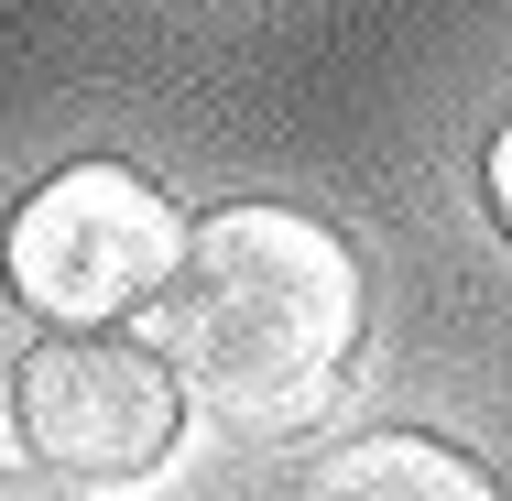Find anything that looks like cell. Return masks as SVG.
Wrapping results in <instances>:
<instances>
[{
	"label": "cell",
	"mask_w": 512,
	"mask_h": 501,
	"mask_svg": "<svg viewBox=\"0 0 512 501\" xmlns=\"http://www.w3.org/2000/svg\"><path fill=\"white\" fill-rule=\"evenodd\" d=\"M0 501H99V491H88V480H66V469H44V458H33V469H0Z\"/></svg>",
	"instance_id": "5b68a950"
},
{
	"label": "cell",
	"mask_w": 512,
	"mask_h": 501,
	"mask_svg": "<svg viewBox=\"0 0 512 501\" xmlns=\"http://www.w3.org/2000/svg\"><path fill=\"white\" fill-rule=\"evenodd\" d=\"M295 501H512L469 447L425 436V425H382V436H349L306 469Z\"/></svg>",
	"instance_id": "277c9868"
},
{
	"label": "cell",
	"mask_w": 512,
	"mask_h": 501,
	"mask_svg": "<svg viewBox=\"0 0 512 501\" xmlns=\"http://www.w3.org/2000/svg\"><path fill=\"white\" fill-rule=\"evenodd\" d=\"M11 425L44 469L66 480H153L175 458L186 393L164 371L153 338H109V327H55L44 349H22L11 371Z\"/></svg>",
	"instance_id": "3957f363"
},
{
	"label": "cell",
	"mask_w": 512,
	"mask_h": 501,
	"mask_svg": "<svg viewBox=\"0 0 512 501\" xmlns=\"http://www.w3.org/2000/svg\"><path fill=\"white\" fill-rule=\"evenodd\" d=\"M360 327H371L360 251L273 197L207 207L153 295V349L175 393L240 436H306L360 360Z\"/></svg>",
	"instance_id": "6da1fadb"
},
{
	"label": "cell",
	"mask_w": 512,
	"mask_h": 501,
	"mask_svg": "<svg viewBox=\"0 0 512 501\" xmlns=\"http://www.w3.org/2000/svg\"><path fill=\"white\" fill-rule=\"evenodd\" d=\"M175 251H186V218L164 207L153 175H131V164H66V175H44L33 197L11 207L0 284L44 327H109V316H142L164 295Z\"/></svg>",
	"instance_id": "7a4b0ae2"
},
{
	"label": "cell",
	"mask_w": 512,
	"mask_h": 501,
	"mask_svg": "<svg viewBox=\"0 0 512 501\" xmlns=\"http://www.w3.org/2000/svg\"><path fill=\"white\" fill-rule=\"evenodd\" d=\"M480 197H491V218H502V240H512V120L491 131V153H480Z\"/></svg>",
	"instance_id": "8992f818"
}]
</instances>
